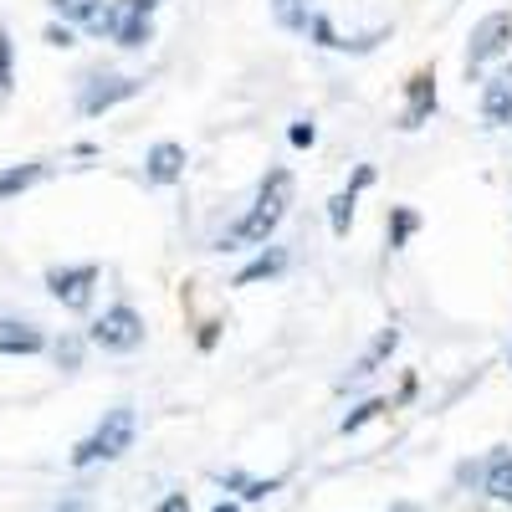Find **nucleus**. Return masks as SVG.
<instances>
[{
    "instance_id": "obj_16",
    "label": "nucleus",
    "mask_w": 512,
    "mask_h": 512,
    "mask_svg": "<svg viewBox=\"0 0 512 512\" xmlns=\"http://www.w3.org/2000/svg\"><path fill=\"white\" fill-rule=\"evenodd\" d=\"M282 267H287V251H282V246H272V251H262V256H256L251 267H241V272H236V287H256V282L277 277Z\"/></svg>"
},
{
    "instance_id": "obj_1",
    "label": "nucleus",
    "mask_w": 512,
    "mask_h": 512,
    "mask_svg": "<svg viewBox=\"0 0 512 512\" xmlns=\"http://www.w3.org/2000/svg\"><path fill=\"white\" fill-rule=\"evenodd\" d=\"M287 205H292V175L287 169H272V175L262 180V190H256L251 210L221 236V251H241V246H267L272 231L282 226L287 216Z\"/></svg>"
},
{
    "instance_id": "obj_25",
    "label": "nucleus",
    "mask_w": 512,
    "mask_h": 512,
    "mask_svg": "<svg viewBox=\"0 0 512 512\" xmlns=\"http://www.w3.org/2000/svg\"><path fill=\"white\" fill-rule=\"evenodd\" d=\"M57 512H88V507H82V502H62Z\"/></svg>"
},
{
    "instance_id": "obj_14",
    "label": "nucleus",
    "mask_w": 512,
    "mask_h": 512,
    "mask_svg": "<svg viewBox=\"0 0 512 512\" xmlns=\"http://www.w3.org/2000/svg\"><path fill=\"white\" fill-rule=\"evenodd\" d=\"M41 175H47V164L41 159H26V164H11V169H0V200H11V195H26Z\"/></svg>"
},
{
    "instance_id": "obj_13",
    "label": "nucleus",
    "mask_w": 512,
    "mask_h": 512,
    "mask_svg": "<svg viewBox=\"0 0 512 512\" xmlns=\"http://www.w3.org/2000/svg\"><path fill=\"white\" fill-rule=\"evenodd\" d=\"M47 349V333L26 318H0V354H41Z\"/></svg>"
},
{
    "instance_id": "obj_15",
    "label": "nucleus",
    "mask_w": 512,
    "mask_h": 512,
    "mask_svg": "<svg viewBox=\"0 0 512 512\" xmlns=\"http://www.w3.org/2000/svg\"><path fill=\"white\" fill-rule=\"evenodd\" d=\"M272 21L292 36H303L313 26V0H272Z\"/></svg>"
},
{
    "instance_id": "obj_24",
    "label": "nucleus",
    "mask_w": 512,
    "mask_h": 512,
    "mask_svg": "<svg viewBox=\"0 0 512 512\" xmlns=\"http://www.w3.org/2000/svg\"><path fill=\"white\" fill-rule=\"evenodd\" d=\"M47 41L52 47H72V26H47Z\"/></svg>"
},
{
    "instance_id": "obj_6",
    "label": "nucleus",
    "mask_w": 512,
    "mask_h": 512,
    "mask_svg": "<svg viewBox=\"0 0 512 512\" xmlns=\"http://www.w3.org/2000/svg\"><path fill=\"white\" fill-rule=\"evenodd\" d=\"M93 287H98V267L93 262H82V267H52L47 272V292L57 297L62 308H72V313H82L93 303Z\"/></svg>"
},
{
    "instance_id": "obj_26",
    "label": "nucleus",
    "mask_w": 512,
    "mask_h": 512,
    "mask_svg": "<svg viewBox=\"0 0 512 512\" xmlns=\"http://www.w3.org/2000/svg\"><path fill=\"white\" fill-rule=\"evenodd\" d=\"M216 512H241V507H236V502H221V507H216Z\"/></svg>"
},
{
    "instance_id": "obj_5",
    "label": "nucleus",
    "mask_w": 512,
    "mask_h": 512,
    "mask_svg": "<svg viewBox=\"0 0 512 512\" xmlns=\"http://www.w3.org/2000/svg\"><path fill=\"white\" fill-rule=\"evenodd\" d=\"M512 47V11H492L472 26V41H466V77H477L487 62H497Z\"/></svg>"
},
{
    "instance_id": "obj_3",
    "label": "nucleus",
    "mask_w": 512,
    "mask_h": 512,
    "mask_svg": "<svg viewBox=\"0 0 512 512\" xmlns=\"http://www.w3.org/2000/svg\"><path fill=\"white\" fill-rule=\"evenodd\" d=\"M88 338H93L103 354H134V349L144 344V318H139V308L113 303V308L88 328Z\"/></svg>"
},
{
    "instance_id": "obj_4",
    "label": "nucleus",
    "mask_w": 512,
    "mask_h": 512,
    "mask_svg": "<svg viewBox=\"0 0 512 512\" xmlns=\"http://www.w3.org/2000/svg\"><path fill=\"white\" fill-rule=\"evenodd\" d=\"M139 93H144V77L98 72V77L82 82V93H77V113H82V118H98V113H108V108H118V103H128V98H139Z\"/></svg>"
},
{
    "instance_id": "obj_11",
    "label": "nucleus",
    "mask_w": 512,
    "mask_h": 512,
    "mask_svg": "<svg viewBox=\"0 0 512 512\" xmlns=\"http://www.w3.org/2000/svg\"><path fill=\"white\" fill-rule=\"evenodd\" d=\"M482 118L492 128H507L512 123V67H502L497 77H487V88H482Z\"/></svg>"
},
{
    "instance_id": "obj_10",
    "label": "nucleus",
    "mask_w": 512,
    "mask_h": 512,
    "mask_svg": "<svg viewBox=\"0 0 512 512\" xmlns=\"http://www.w3.org/2000/svg\"><path fill=\"white\" fill-rule=\"evenodd\" d=\"M185 144H175V139H159L149 154H144V180L149 185H175L180 175H185Z\"/></svg>"
},
{
    "instance_id": "obj_8",
    "label": "nucleus",
    "mask_w": 512,
    "mask_h": 512,
    "mask_svg": "<svg viewBox=\"0 0 512 512\" xmlns=\"http://www.w3.org/2000/svg\"><path fill=\"white\" fill-rule=\"evenodd\" d=\"M47 6H52L62 21L93 31V36H108V31H113V0H47Z\"/></svg>"
},
{
    "instance_id": "obj_27",
    "label": "nucleus",
    "mask_w": 512,
    "mask_h": 512,
    "mask_svg": "<svg viewBox=\"0 0 512 512\" xmlns=\"http://www.w3.org/2000/svg\"><path fill=\"white\" fill-rule=\"evenodd\" d=\"M507 359H512V354H507Z\"/></svg>"
},
{
    "instance_id": "obj_19",
    "label": "nucleus",
    "mask_w": 512,
    "mask_h": 512,
    "mask_svg": "<svg viewBox=\"0 0 512 512\" xmlns=\"http://www.w3.org/2000/svg\"><path fill=\"white\" fill-rule=\"evenodd\" d=\"M487 492L497 502H512V456H502V461L487 466Z\"/></svg>"
},
{
    "instance_id": "obj_7",
    "label": "nucleus",
    "mask_w": 512,
    "mask_h": 512,
    "mask_svg": "<svg viewBox=\"0 0 512 512\" xmlns=\"http://www.w3.org/2000/svg\"><path fill=\"white\" fill-rule=\"evenodd\" d=\"M118 47H144V41L154 36V11L139 6V0H113V31H108Z\"/></svg>"
},
{
    "instance_id": "obj_12",
    "label": "nucleus",
    "mask_w": 512,
    "mask_h": 512,
    "mask_svg": "<svg viewBox=\"0 0 512 512\" xmlns=\"http://www.w3.org/2000/svg\"><path fill=\"white\" fill-rule=\"evenodd\" d=\"M369 180H374V169L359 164V169H354V185L338 190V195L328 200V226H333V236H349V226H354V200H359V190H364Z\"/></svg>"
},
{
    "instance_id": "obj_21",
    "label": "nucleus",
    "mask_w": 512,
    "mask_h": 512,
    "mask_svg": "<svg viewBox=\"0 0 512 512\" xmlns=\"http://www.w3.org/2000/svg\"><path fill=\"white\" fill-rule=\"evenodd\" d=\"M415 231V216L410 210H395V226H390V246H405V236Z\"/></svg>"
},
{
    "instance_id": "obj_17",
    "label": "nucleus",
    "mask_w": 512,
    "mask_h": 512,
    "mask_svg": "<svg viewBox=\"0 0 512 512\" xmlns=\"http://www.w3.org/2000/svg\"><path fill=\"white\" fill-rule=\"evenodd\" d=\"M395 344H400V328H384V333L374 338V344H369V354H364V359H359V364L349 369V379H364V374H374V369H379L384 359L395 354Z\"/></svg>"
},
{
    "instance_id": "obj_9",
    "label": "nucleus",
    "mask_w": 512,
    "mask_h": 512,
    "mask_svg": "<svg viewBox=\"0 0 512 512\" xmlns=\"http://www.w3.org/2000/svg\"><path fill=\"white\" fill-rule=\"evenodd\" d=\"M431 113H436V72H431V67H420V72L405 82V113H400V128H420Z\"/></svg>"
},
{
    "instance_id": "obj_18",
    "label": "nucleus",
    "mask_w": 512,
    "mask_h": 512,
    "mask_svg": "<svg viewBox=\"0 0 512 512\" xmlns=\"http://www.w3.org/2000/svg\"><path fill=\"white\" fill-rule=\"evenodd\" d=\"M11 93H16V41L0 26V98H11Z\"/></svg>"
},
{
    "instance_id": "obj_22",
    "label": "nucleus",
    "mask_w": 512,
    "mask_h": 512,
    "mask_svg": "<svg viewBox=\"0 0 512 512\" xmlns=\"http://www.w3.org/2000/svg\"><path fill=\"white\" fill-rule=\"evenodd\" d=\"M287 139H292L297 149H308V144L318 139V128H313V123H292V134H287Z\"/></svg>"
},
{
    "instance_id": "obj_2",
    "label": "nucleus",
    "mask_w": 512,
    "mask_h": 512,
    "mask_svg": "<svg viewBox=\"0 0 512 512\" xmlns=\"http://www.w3.org/2000/svg\"><path fill=\"white\" fill-rule=\"evenodd\" d=\"M134 436H139V415H134V405H113L103 420H98V431L82 441L77 451H72V466H93V461H118L128 446H134Z\"/></svg>"
},
{
    "instance_id": "obj_23",
    "label": "nucleus",
    "mask_w": 512,
    "mask_h": 512,
    "mask_svg": "<svg viewBox=\"0 0 512 512\" xmlns=\"http://www.w3.org/2000/svg\"><path fill=\"white\" fill-rule=\"evenodd\" d=\"M57 364L62 369H77V338H62V344H57Z\"/></svg>"
},
{
    "instance_id": "obj_20",
    "label": "nucleus",
    "mask_w": 512,
    "mask_h": 512,
    "mask_svg": "<svg viewBox=\"0 0 512 512\" xmlns=\"http://www.w3.org/2000/svg\"><path fill=\"white\" fill-rule=\"evenodd\" d=\"M384 410H390V405H384V400H364L354 415H344V436H354L359 431V425H369L374 415H384Z\"/></svg>"
}]
</instances>
